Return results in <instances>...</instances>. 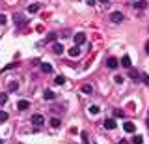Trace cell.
<instances>
[{
	"label": "cell",
	"mask_w": 149,
	"mask_h": 144,
	"mask_svg": "<svg viewBox=\"0 0 149 144\" xmlns=\"http://www.w3.org/2000/svg\"><path fill=\"white\" fill-rule=\"evenodd\" d=\"M73 39H74V45L78 47V45H82L84 41H86V34H84V32H77V34L73 36Z\"/></svg>",
	"instance_id": "obj_1"
},
{
	"label": "cell",
	"mask_w": 149,
	"mask_h": 144,
	"mask_svg": "<svg viewBox=\"0 0 149 144\" xmlns=\"http://www.w3.org/2000/svg\"><path fill=\"white\" fill-rule=\"evenodd\" d=\"M110 21L114 22V25H119V22H123V13L121 11H114L110 15Z\"/></svg>",
	"instance_id": "obj_2"
},
{
	"label": "cell",
	"mask_w": 149,
	"mask_h": 144,
	"mask_svg": "<svg viewBox=\"0 0 149 144\" xmlns=\"http://www.w3.org/2000/svg\"><path fill=\"white\" fill-rule=\"evenodd\" d=\"M13 21H15V25H17V26H24L26 22H28V21H26V17H24V15H21V13H15V15H13Z\"/></svg>",
	"instance_id": "obj_3"
},
{
	"label": "cell",
	"mask_w": 149,
	"mask_h": 144,
	"mask_svg": "<svg viewBox=\"0 0 149 144\" xmlns=\"http://www.w3.org/2000/svg\"><path fill=\"white\" fill-rule=\"evenodd\" d=\"M32 124H34L36 127H41V125L45 124V118L41 114H34V116H32Z\"/></svg>",
	"instance_id": "obj_4"
},
{
	"label": "cell",
	"mask_w": 149,
	"mask_h": 144,
	"mask_svg": "<svg viewBox=\"0 0 149 144\" xmlns=\"http://www.w3.org/2000/svg\"><path fill=\"white\" fill-rule=\"evenodd\" d=\"M52 53H54V54H62V53H63V45H62V43H58V41H54V45H52Z\"/></svg>",
	"instance_id": "obj_5"
},
{
	"label": "cell",
	"mask_w": 149,
	"mask_h": 144,
	"mask_svg": "<svg viewBox=\"0 0 149 144\" xmlns=\"http://www.w3.org/2000/svg\"><path fill=\"white\" fill-rule=\"evenodd\" d=\"M102 125H104V127L106 129H116V127H118V124H116V120H104V124H102Z\"/></svg>",
	"instance_id": "obj_6"
},
{
	"label": "cell",
	"mask_w": 149,
	"mask_h": 144,
	"mask_svg": "<svg viewBox=\"0 0 149 144\" xmlns=\"http://www.w3.org/2000/svg\"><path fill=\"white\" fill-rule=\"evenodd\" d=\"M106 66H108L110 69H116V67L119 66V62H118L116 58H108V60H106Z\"/></svg>",
	"instance_id": "obj_7"
},
{
	"label": "cell",
	"mask_w": 149,
	"mask_h": 144,
	"mask_svg": "<svg viewBox=\"0 0 149 144\" xmlns=\"http://www.w3.org/2000/svg\"><path fill=\"white\" fill-rule=\"evenodd\" d=\"M134 8H136V10H146L147 0H138V2H134Z\"/></svg>",
	"instance_id": "obj_8"
},
{
	"label": "cell",
	"mask_w": 149,
	"mask_h": 144,
	"mask_svg": "<svg viewBox=\"0 0 149 144\" xmlns=\"http://www.w3.org/2000/svg\"><path fill=\"white\" fill-rule=\"evenodd\" d=\"M28 107H30V103H28L26 99H21V101L17 103V109H19V110H26Z\"/></svg>",
	"instance_id": "obj_9"
},
{
	"label": "cell",
	"mask_w": 149,
	"mask_h": 144,
	"mask_svg": "<svg viewBox=\"0 0 149 144\" xmlns=\"http://www.w3.org/2000/svg\"><path fill=\"white\" fill-rule=\"evenodd\" d=\"M130 64H132V62H130V56L125 54V56L121 58V66H123V67H130Z\"/></svg>",
	"instance_id": "obj_10"
},
{
	"label": "cell",
	"mask_w": 149,
	"mask_h": 144,
	"mask_svg": "<svg viewBox=\"0 0 149 144\" xmlns=\"http://www.w3.org/2000/svg\"><path fill=\"white\" fill-rule=\"evenodd\" d=\"M123 129H125L127 133H132V131H134V124H132V122H125V124H123Z\"/></svg>",
	"instance_id": "obj_11"
},
{
	"label": "cell",
	"mask_w": 149,
	"mask_h": 144,
	"mask_svg": "<svg viewBox=\"0 0 149 144\" xmlns=\"http://www.w3.org/2000/svg\"><path fill=\"white\" fill-rule=\"evenodd\" d=\"M41 66V71L43 73H52V66H50V64H39Z\"/></svg>",
	"instance_id": "obj_12"
},
{
	"label": "cell",
	"mask_w": 149,
	"mask_h": 144,
	"mask_svg": "<svg viewBox=\"0 0 149 144\" xmlns=\"http://www.w3.org/2000/svg\"><path fill=\"white\" fill-rule=\"evenodd\" d=\"M39 4H30V6H28V13H37L39 11Z\"/></svg>",
	"instance_id": "obj_13"
},
{
	"label": "cell",
	"mask_w": 149,
	"mask_h": 144,
	"mask_svg": "<svg viewBox=\"0 0 149 144\" xmlns=\"http://www.w3.org/2000/svg\"><path fill=\"white\" fill-rule=\"evenodd\" d=\"M8 90H9V92H17V90H19V82H17V81L9 82V84H8Z\"/></svg>",
	"instance_id": "obj_14"
},
{
	"label": "cell",
	"mask_w": 149,
	"mask_h": 144,
	"mask_svg": "<svg viewBox=\"0 0 149 144\" xmlns=\"http://www.w3.org/2000/svg\"><path fill=\"white\" fill-rule=\"evenodd\" d=\"M80 92H82V94H91V92H93V86L91 84H84L80 88Z\"/></svg>",
	"instance_id": "obj_15"
},
{
	"label": "cell",
	"mask_w": 149,
	"mask_h": 144,
	"mask_svg": "<svg viewBox=\"0 0 149 144\" xmlns=\"http://www.w3.org/2000/svg\"><path fill=\"white\" fill-rule=\"evenodd\" d=\"M78 54H80V49H78L77 45H74V47H71V49H69V56H78Z\"/></svg>",
	"instance_id": "obj_16"
},
{
	"label": "cell",
	"mask_w": 149,
	"mask_h": 144,
	"mask_svg": "<svg viewBox=\"0 0 149 144\" xmlns=\"http://www.w3.org/2000/svg\"><path fill=\"white\" fill-rule=\"evenodd\" d=\"M56 39H58V34H56V32H49V34H47V41H52L54 43Z\"/></svg>",
	"instance_id": "obj_17"
},
{
	"label": "cell",
	"mask_w": 149,
	"mask_h": 144,
	"mask_svg": "<svg viewBox=\"0 0 149 144\" xmlns=\"http://www.w3.org/2000/svg\"><path fill=\"white\" fill-rule=\"evenodd\" d=\"M88 112H90V114H99V112H101V109H99L97 105H91L90 109H88Z\"/></svg>",
	"instance_id": "obj_18"
},
{
	"label": "cell",
	"mask_w": 149,
	"mask_h": 144,
	"mask_svg": "<svg viewBox=\"0 0 149 144\" xmlns=\"http://www.w3.org/2000/svg\"><path fill=\"white\" fill-rule=\"evenodd\" d=\"M50 125H52V127H60V125H62V120H60V118H52V120H50Z\"/></svg>",
	"instance_id": "obj_19"
},
{
	"label": "cell",
	"mask_w": 149,
	"mask_h": 144,
	"mask_svg": "<svg viewBox=\"0 0 149 144\" xmlns=\"http://www.w3.org/2000/svg\"><path fill=\"white\" fill-rule=\"evenodd\" d=\"M43 97H45V99H54V92L52 90H45Z\"/></svg>",
	"instance_id": "obj_20"
},
{
	"label": "cell",
	"mask_w": 149,
	"mask_h": 144,
	"mask_svg": "<svg viewBox=\"0 0 149 144\" xmlns=\"http://www.w3.org/2000/svg\"><path fill=\"white\" fill-rule=\"evenodd\" d=\"M114 116H116V118H123L125 112H123L121 109H114Z\"/></svg>",
	"instance_id": "obj_21"
},
{
	"label": "cell",
	"mask_w": 149,
	"mask_h": 144,
	"mask_svg": "<svg viewBox=\"0 0 149 144\" xmlns=\"http://www.w3.org/2000/svg\"><path fill=\"white\" fill-rule=\"evenodd\" d=\"M143 142V138L140 137V135H136V137H132V144H142Z\"/></svg>",
	"instance_id": "obj_22"
},
{
	"label": "cell",
	"mask_w": 149,
	"mask_h": 144,
	"mask_svg": "<svg viewBox=\"0 0 149 144\" xmlns=\"http://www.w3.org/2000/svg\"><path fill=\"white\" fill-rule=\"evenodd\" d=\"M54 82H56V84H65V77H62V75L56 77V79H54Z\"/></svg>",
	"instance_id": "obj_23"
},
{
	"label": "cell",
	"mask_w": 149,
	"mask_h": 144,
	"mask_svg": "<svg viewBox=\"0 0 149 144\" xmlns=\"http://www.w3.org/2000/svg\"><path fill=\"white\" fill-rule=\"evenodd\" d=\"M140 79L143 81V84H146V86H149V75H146V73H143V75H140Z\"/></svg>",
	"instance_id": "obj_24"
},
{
	"label": "cell",
	"mask_w": 149,
	"mask_h": 144,
	"mask_svg": "<svg viewBox=\"0 0 149 144\" xmlns=\"http://www.w3.org/2000/svg\"><path fill=\"white\" fill-rule=\"evenodd\" d=\"M9 118L8 112H4V110H0V122H6V120Z\"/></svg>",
	"instance_id": "obj_25"
},
{
	"label": "cell",
	"mask_w": 149,
	"mask_h": 144,
	"mask_svg": "<svg viewBox=\"0 0 149 144\" xmlns=\"http://www.w3.org/2000/svg\"><path fill=\"white\" fill-rule=\"evenodd\" d=\"M6 101H8V94H4V92H2V94H0V105H4Z\"/></svg>",
	"instance_id": "obj_26"
},
{
	"label": "cell",
	"mask_w": 149,
	"mask_h": 144,
	"mask_svg": "<svg viewBox=\"0 0 149 144\" xmlns=\"http://www.w3.org/2000/svg\"><path fill=\"white\" fill-rule=\"evenodd\" d=\"M114 82H116V84H121V82H123V77H121V75H116L114 77Z\"/></svg>",
	"instance_id": "obj_27"
},
{
	"label": "cell",
	"mask_w": 149,
	"mask_h": 144,
	"mask_svg": "<svg viewBox=\"0 0 149 144\" xmlns=\"http://www.w3.org/2000/svg\"><path fill=\"white\" fill-rule=\"evenodd\" d=\"M80 137H82V142H84V144H90V140H88V135L84 133V131L80 133Z\"/></svg>",
	"instance_id": "obj_28"
},
{
	"label": "cell",
	"mask_w": 149,
	"mask_h": 144,
	"mask_svg": "<svg viewBox=\"0 0 149 144\" xmlns=\"http://www.w3.org/2000/svg\"><path fill=\"white\" fill-rule=\"evenodd\" d=\"M130 77H132L134 81H138V79H140V73L138 71H130Z\"/></svg>",
	"instance_id": "obj_29"
},
{
	"label": "cell",
	"mask_w": 149,
	"mask_h": 144,
	"mask_svg": "<svg viewBox=\"0 0 149 144\" xmlns=\"http://www.w3.org/2000/svg\"><path fill=\"white\" fill-rule=\"evenodd\" d=\"M8 22V17L6 15H0V25H6Z\"/></svg>",
	"instance_id": "obj_30"
},
{
	"label": "cell",
	"mask_w": 149,
	"mask_h": 144,
	"mask_svg": "<svg viewBox=\"0 0 149 144\" xmlns=\"http://www.w3.org/2000/svg\"><path fill=\"white\" fill-rule=\"evenodd\" d=\"M17 66V62H13V64H9V66H6V67H4V71H8V69H13V67H15Z\"/></svg>",
	"instance_id": "obj_31"
},
{
	"label": "cell",
	"mask_w": 149,
	"mask_h": 144,
	"mask_svg": "<svg viewBox=\"0 0 149 144\" xmlns=\"http://www.w3.org/2000/svg\"><path fill=\"white\" fill-rule=\"evenodd\" d=\"M39 64H41L39 58H34V60H32V66H39Z\"/></svg>",
	"instance_id": "obj_32"
},
{
	"label": "cell",
	"mask_w": 149,
	"mask_h": 144,
	"mask_svg": "<svg viewBox=\"0 0 149 144\" xmlns=\"http://www.w3.org/2000/svg\"><path fill=\"white\" fill-rule=\"evenodd\" d=\"M86 4H88V6H93V4H95V0H86Z\"/></svg>",
	"instance_id": "obj_33"
},
{
	"label": "cell",
	"mask_w": 149,
	"mask_h": 144,
	"mask_svg": "<svg viewBox=\"0 0 149 144\" xmlns=\"http://www.w3.org/2000/svg\"><path fill=\"white\" fill-rule=\"evenodd\" d=\"M146 53H149V41L146 43Z\"/></svg>",
	"instance_id": "obj_34"
},
{
	"label": "cell",
	"mask_w": 149,
	"mask_h": 144,
	"mask_svg": "<svg viewBox=\"0 0 149 144\" xmlns=\"http://www.w3.org/2000/svg\"><path fill=\"white\" fill-rule=\"evenodd\" d=\"M99 2H102V4H110V0H99Z\"/></svg>",
	"instance_id": "obj_35"
},
{
	"label": "cell",
	"mask_w": 149,
	"mask_h": 144,
	"mask_svg": "<svg viewBox=\"0 0 149 144\" xmlns=\"http://www.w3.org/2000/svg\"><path fill=\"white\" fill-rule=\"evenodd\" d=\"M118 144H127V140H121V142H118Z\"/></svg>",
	"instance_id": "obj_36"
},
{
	"label": "cell",
	"mask_w": 149,
	"mask_h": 144,
	"mask_svg": "<svg viewBox=\"0 0 149 144\" xmlns=\"http://www.w3.org/2000/svg\"><path fill=\"white\" fill-rule=\"evenodd\" d=\"M147 127H149V116H147Z\"/></svg>",
	"instance_id": "obj_37"
},
{
	"label": "cell",
	"mask_w": 149,
	"mask_h": 144,
	"mask_svg": "<svg viewBox=\"0 0 149 144\" xmlns=\"http://www.w3.org/2000/svg\"><path fill=\"white\" fill-rule=\"evenodd\" d=\"M0 144H2V140H0Z\"/></svg>",
	"instance_id": "obj_38"
}]
</instances>
